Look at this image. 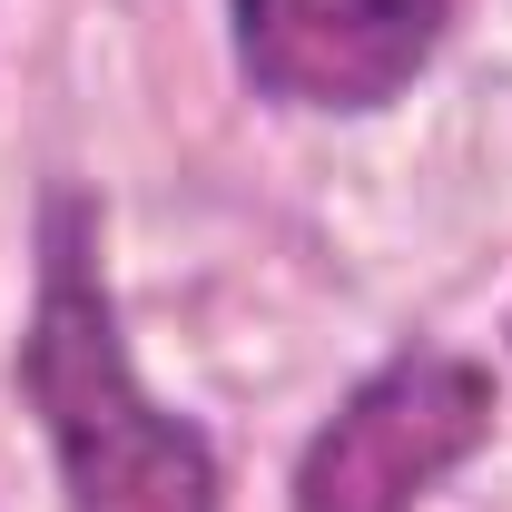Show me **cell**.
Masks as SVG:
<instances>
[{"label":"cell","mask_w":512,"mask_h":512,"mask_svg":"<svg viewBox=\"0 0 512 512\" xmlns=\"http://www.w3.org/2000/svg\"><path fill=\"white\" fill-rule=\"evenodd\" d=\"M503 424V384L444 335L384 345L286 463V512H424Z\"/></svg>","instance_id":"2"},{"label":"cell","mask_w":512,"mask_h":512,"mask_svg":"<svg viewBox=\"0 0 512 512\" xmlns=\"http://www.w3.org/2000/svg\"><path fill=\"white\" fill-rule=\"evenodd\" d=\"M10 384L50 444L60 512H227L217 434L158 404L128 355V316L109 286V207L79 178H50L30 217V316L10 345Z\"/></svg>","instance_id":"1"},{"label":"cell","mask_w":512,"mask_h":512,"mask_svg":"<svg viewBox=\"0 0 512 512\" xmlns=\"http://www.w3.org/2000/svg\"><path fill=\"white\" fill-rule=\"evenodd\" d=\"M463 0H227V60L256 109L384 119L453 50Z\"/></svg>","instance_id":"3"},{"label":"cell","mask_w":512,"mask_h":512,"mask_svg":"<svg viewBox=\"0 0 512 512\" xmlns=\"http://www.w3.org/2000/svg\"><path fill=\"white\" fill-rule=\"evenodd\" d=\"M503 355H512V316H503Z\"/></svg>","instance_id":"4"}]
</instances>
